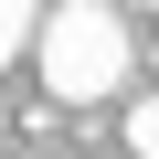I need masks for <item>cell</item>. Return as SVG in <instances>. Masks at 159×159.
Wrapping results in <instances>:
<instances>
[{
  "instance_id": "obj_3",
  "label": "cell",
  "mask_w": 159,
  "mask_h": 159,
  "mask_svg": "<svg viewBox=\"0 0 159 159\" xmlns=\"http://www.w3.org/2000/svg\"><path fill=\"white\" fill-rule=\"evenodd\" d=\"M127 148H138V159H159V96H138V106H127Z\"/></svg>"
},
{
  "instance_id": "obj_1",
  "label": "cell",
  "mask_w": 159,
  "mask_h": 159,
  "mask_svg": "<svg viewBox=\"0 0 159 159\" xmlns=\"http://www.w3.org/2000/svg\"><path fill=\"white\" fill-rule=\"evenodd\" d=\"M32 64H43V96H53V106H96V96L127 85L138 43H127V21H117V0H53L43 32H32Z\"/></svg>"
},
{
  "instance_id": "obj_4",
  "label": "cell",
  "mask_w": 159,
  "mask_h": 159,
  "mask_svg": "<svg viewBox=\"0 0 159 159\" xmlns=\"http://www.w3.org/2000/svg\"><path fill=\"white\" fill-rule=\"evenodd\" d=\"M148 11H159V0H148Z\"/></svg>"
},
{
  "instance_id": "obj_2",
  "label": "cell",
  "mask_w": 159,
  "mask_h": 159,
  "mask_svg": "<svg viewBox=\"0 0 159 159\" xmlns=\"http://www.w3.org/2000/svg\"><path fill=\"white\" fill-rule=\"evenodd\" d=\"M43 11H53V0H0V64H21V53H32Z\"/></svg>"
}]
</instances>
